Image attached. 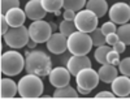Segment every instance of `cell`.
Instances as JSON below:
<instances>
[{
	"label": "cell",
	"mask_w": 130,
	"mask_h": 99,
	"mask_svg": "<svg viewBox=\"0 0 130 99\" xmlns=\"http://www.w3.org/2000/svg\"><path fill=\"white\" fill-rule=\"evenodd\" d=\"M111 85H112L111 86L112 91L116 94V96H120V98L130 96V77L129 76H125V74L117 76Z\"/></svg>",
	"instance_id": "obj_14"
},
{
	"label": "cell",
	"mask_w": 130,
	"mask_h": 99,
	"mask_svg": "<svg viewBox=\"0 0 130 99\" xmlns=\"http://www.w3.org/2000/svg\"><path fill=\"white\" fill-rule=\"evenodd\" d=\"M75 13H77V12H74V10H70V9H65V10H64V13H62L61 16L64 17V20L74 21V18H75Z\"/></svg>",
	"instance_id": "obj_33"
},
{
	"label": "cell",
	"mask_w": 130,
	"mask_h": 99,
	"mask_svg": "<svg viewBox=\"0 0 130 99\" xmlns=\"http://www.w3.org/2000/svg\"><path fill=\"white\" fill-rule=\"evenodd\" d=\"M86 8L92 10L99 18L105 16L107 12H108V9H109L108 8V4H107V0H87Z\"/></svg>",
	"instance_id": "obj_18"
},
{
	"label": "cell",
	"mask_w": 130,
	"mask_h": 99,
	"mask_svg": "<svg viewBox=\"0 0 130 99\" xmlns=\"http://www.w3.org/2000/svg\"><path fill=\"white\" fill-rule=\"evenodd\" d=\"M18 93V83H16L12 78L3 77L0 82V96L3 99L13 98Z\"/></svg>",
	"instance_id": "obj_16"
},
{
	"label": "cell",
	"mask_w": 130,
	"mask_h": 99,
	"mask_svg": "<svg viewBox=\"0 0 130 99\" xmlns=\"http://www.w3.org/2000/svg\"><path fill=\"white\" fill-rule=\"evenodd\" d=\"M92 67L91 60L87 55H72L67 61V68L72 73V76H77V73L85 68Z\"/></svg>",
	"instance_id": "obj_12"
},
{
	"label": "cell",
	"mask_w": 130,
	"mask_h": 99,
	"mask_svg": "<svg viewBox=\"0 0 130 99\" xmlns=\"http://www.w3.org/2000/svg\"><path fill=\"white\" fill-rule=\"evenodd\" d=\"M25 70L40 77H46L52 70L51 58L43 51H26L25 53Z\"/></svg>",
	"instance_id": "obj_1"
},
{
	"label": "cell",
	"mask_w": 130,
	"mask_h": 99,
	"mask_svg": "<svg viewBox=\"0 0 130 99\" xmlns=\"http://www.w3.org/2000/svg\"><path fill=\"white\" fill-rule=\"evenodd\" d=\"M78 95H79L78 90H75L69 83L64 87H57L52 96L53 98H78Z\"/></svg>",
	"instance_id": "obj_19"
},
{
	"label": "cell",
	"mask_w": 130,
	"mask_h": 99,
	"mask_svg": "<svg viewBox=\"0 0 130 99\" xmlns=\"http://www.w3.org/2000/svg\"><path fill=\"white\" fill-rule=\"evenodd\" d=\"M117 67H118V72H120L121 74H125V76L130 77V56L124 58L122 60H120Z\"/></svg>",
	"instance_id": "obj_27"
},
{
	"label": "cell",
	"mask_w": 130,
	"mask_h": 99,
	"mask_svg": "<svg viewBox=\"0 0 130 99\" xmlns=\"http://www.w3.org/2000/svg\"><path fill=\"white\" fill-rule=\"evenodd\" d=\"M77 90H78V93H79L81 95H87V94H90V93H91V91L85 90V89H82V87H78V86H77Z\"/></svg>",
	"instance_id": "obj_36"
},
{
	"label": "cell",
	"mask_w": 130,
	"mask_h": 99,
	"mask_svg": "<svg viewBox=\"0 0 130 99\" xmlns=\"http://www.w3.org/2000/svg\"><path fill=\"white\" fill-rule=\"evenodd\" d=\"M60 15H61L60 10H56V12H55V16H60Z\"/></svg>",
	"instance_id": "obj_38"
},
{
	"label": "cell",
	"mask_w": 130,
	"mask_h": 99,
	"mask_svg": "<svg viewBox=\"0 0 130 99\" xmlns=\"http://www.w3.org/2000/svg\"><path fill=\"white\" fill-rule=\"evenodd\" d=\"M118 40V35H117V33H111V34H108L107 35V45H109V46H113L115 43H117Z\"/></svg>",
	"instance_id": "obj_31"
},
{
	"label": "cell",
	"mask_w": 130,
	"mask_h": 99,
	"mask_svg": "<svg viewBox=\"0 0 130 99\" xmlns=\"http://www.w3.org/2000/svg\"><path fill=\"white\" fill-rule=\"evenodd\" d=\"M94 47L91 35L85 31H74L68 37V51L72 55H87Z\"/></svg>",
	"instance_id": "obj_4"
},
{
	"label": "cell",
	"mask_w": 130,
	"mask_h": 99,
	"mask_svg": "<svg viewBox=\"0 0 130 99\" xmlns=\"http://www.w3.org/2000/svg\"><path fill=\"white\" fill-rule=\"evenodd\" d=\"M25 13L27 16V18H30L31 21H37V20H43L46 17V15L48 13L47 10L43 7L40 0H29L25 4Z\"/></svg>",
	"instance_id": "obj_13"
},
{
	"label": "cell",
	"mask_w": 130,
	"mask_h": 99,
	"mask_svg": "<svg viewBox=\"0 0 130 99\" xmlns=\"http://www.w3.org/2000/svg\"><path fill=\"white\" fill-rule=\"evenodd\" d=\"M111 50H112V46H109V45H108V46L103 45V46L96 47V50H95V52H94L95 60L99 63L100 65H102V64H107V63H108L107 58H108V53H109Z\"/></svg>",
	"instance_id": "obj_20"
},
{
	"label": "cell",
	"mask_w": 130,
	"mask_h": 99,
	"mask_svg": "<svg viewBox=\"0 0 130 99\" xmlns=\"http://www.w3.org/2000/svg\"><path fill=\"white\" fill-rule=\"evenodd\" d=\"M2 15H5L12 8L20 7V0H2Z\"/></svg>",
	"instance_id": "obj_26"
},
{
	"label": "cell",
	"mask_w": 130,
	"mask_h": 99,
	"mask_svg": "<svg viewBox=\"0 0 130 99\" xmlns=\"http://www.w3.org/2000/svg\"><path fill=\"white\" fill-rule=\"evenodd\" d=\"M90 35H91V40H92L94 47H99V46H103L107 43V35L99 27H96L94 31H91Z\"/></svg>",
	"instance_id": "obj_21"
},
{
	"label": "cell",
	"mask_w": 130,
	"mask_h": 99,
	"mask_svg": "<svg viewBox=\"0 0 130 99\" xmlns=\"http://www.w3.org/2000/svg\"><path fill=\"white\" fill-rule=\"evenodd\" d=\"M129 5H130V3H129Z\"/></svg>",
	"instance_id": "obj_40"
},
{
	"label": "cell",
	"mask_w": 130,
	"mask_h": 99,
	"mask_svg": "<svg viewBox=\"0 0 130 99\" xmlns=\"http://www.w3.org/2000/svg\"><path fill=\"white\" fill-rule=\"evenodd\" d=\"M112 48H113L115 51H117L118 53H122V52H125V50H126V45H125L122 40H118L117 43H115V45L112 46Z\"/></svg>",
	"instance_id": "obj_32"
},
{
	"label": "cell",
	"mask_w": 130,
	"mask_h": 99,
	"mask_svg": "<svg viewBox=\"0 0 130 99\" xmlns=\"http://www.w3.org/2000/svg\"><path fill=\"white\" fill-rule=\"evenodd\" d=\"M40 98H44V99H47V98H51L50 95H40Z\"/></svg>",
	"instance_id": "obj_39"
},
{
	"label": "cell",
	"mask_w": 130,
	"mask_h": 99,
	"mask_svg": "<svg viewBox=\"0 0 130 99\" xmlns=\"http://www.w3.org/2000/svg\"><path fill=\"white\" fill-rule=\"evenodd\" d=\"M0 68H2V73L8 77L17 76L25 69V58L18 51L12 48L2 55Z\"/></svg>",
	"instance_id": "obj_2"
},
{
	"label": "cell",
	"mask_w": 130,
	"mask_h": 99,
	"mask_svg": "<svg viewBox=\"0 0 130 99\" xmlns=\"http://www.w3.org/2000/svg\"><path fill=\"white\" fill-rule=\"evenodd\" d=\"M100 78H99V73L95 69H92V67L85 68L82 70H79L75 76V82H77L78 87H82L85 90L92 91L95 87L99 83Z\"/></svg>",
	"instance_id": "obj_8"
},
{
	"label": "cell",
	"mask_w": 130,
	"mask_h": 99,
	"mask_svg": "<svg viewBox=\"0 0 130 99\" xmlns=\"http://www.w3.org/2000/svg\"><path fill=\"white\" fill-rule=\"evenodd\" d=\"M107 60H108V63L109 64H112V65H118V63H120V53H118L117 51H115L113 48L109 51V53H108V58H107Z\"/></svg>",
	"instance_id": "obj_29"
},
{
	"label": "cell",
	"mask_w": 130,
	"mask_h": 99,
	"mask_svg": "<svg viewBox=\"0 0 130 99\" xmlns=\"http://www.w3.org/2000/svg\"><path fill=\"white\" fill-rule=\"evenodd\" d=\"M117 35H118V39L122 40L125 45H130V24L126 22V24H122L117 27L116 30Z\"/></svg>",
	"instance_id": "obj_23"
},
{
	"label": "cell",
	"mask_w": 130,
	"mask_h": 99,
	"mask_svg": "<svg viewBox=\"0 0 130 99\" xmlns=\"http://www.w3.org/2000/svg\"><path fill=\"white\" fill-rule=\"evenodd\" d=\"M108 16H109L111 21H113L117 25L126 24L130 20V5L124 2L115 3L108 9Z\"/></svg>",
	"instance_id": "obj_9"
},
{
	"label": "cell",
	"mask_w": 130,
	"mask_h": 99,
	"mask_svg": "<svg viewBox=\"0 0 130 99\" xmlns=\"http://www.w3.org/2000/svg\"><path fill=\"white\" fill-rule=\"evenodd\" d=\"M117 24H115L113 21H108V22H104L103 25H102V31L104 33L105 35H108V34H111V33H115L116 30H117V26H116Z\"/></svg>",
	"instance_id": "obj_28"
},
{
	"label": "cell",
	"mask_w": 130,
	"mask_h": 99,
	"mask_svg": "<svg viewBox=\"0 0 130 99\" xmlns=\"http://www.w3.org/2000/svg\"><path fill=\"white\" fill-rule=\"evenodd\" d=\"M38 45V43L35 42V40H32V39H30L29 40V43H27V47L30 48V50H32V48H35V46Z\"/></svg>",
	"instance_id": "obj_35"
},
{
	"label": "cell",
	"mask_w": 130,
	"mask_h": 99,
	"mask_svg": "<svg viewBox=\"0 0 130 99\" xmlns=\"http://www.w3.org/2000/svg\"><path fill=\"white\" fill-rule=\"evenodd\" d=\"M3 38H4V42L10 48L20 50L27 46V43L30 40L29 29L25 25L17 26V27H9V30L3 35Z\"/></svg>",
	"instance_id": "obj_5"
},
{
	"label": "cell",
	"mask_w": 130,
	"mask_h": 99,
	"mask_svg": "<svg viewBox=\"0 0 130 99\" xmlns=\"http://www.w3.org/2000/svg\"><path fill=\"white\" fill-rule=\"evenodd\" d=\"M8 24L10 27H17V26H22L25 24V20L27 18L25 10H22L20 7L17 8H12L10 10H8V12L4 15Z\"/></svg>",
	"instance_id": "obj_15"
},
{
	"label": "cell",
	"mask_w": 130,
	"mask_h": 99,
	"mask_svg": "<svg viewBox=\"0 0 130 99\" xmlns=\"http://www.w3.org/2000/svg\"><path fill=\"white\" fill-rule=\"evenodd\" d=\"M98 73H99L100 81H103L104 83H112V81L118 76V69L116 68V65L107 63V64H102Z\"/></svg>",
	"instance_id": "obj_17"
},
{
	"label": "cell",
	"mask_w": 130,
	"mask_h": 99,
	"mask_svg": "<svg viewBox=\"0 0 130 99\" xmlns=\"http://www.w3.org/2000/svg\"><path fill=\"white\" fill-rule=\"evenodd\" d=\"M59 30L61 34H64L65 37L72 35L74 31H77V26H75L74 21H69V20H64L59 24Z\"/></svg>",
	"instance_id": "obj_24"
},
{
	"label": "cell",
	"mask_w": 130,
	"mask_h": 99,
	"mask_svg": "<svg viewBox=\"0 0 130 99\" xmlns=\"http://www.w3.org/2000/svg\"><path fill=\"white\" fill-rule=\"evenodd\" d=\"M44 85L40 76L27 73L18 81V94L21 98H39L43 94Z\"/></svg>",
	"instance_id": "obj_3"
},
{
	"label": "cell",
	"mask_w": 130,
	"mask_h": 99,
	"mask_svg": "<svg viewBox=\"0 0 130 99\" xmlns=\"http://www.w3.org/2000/svg\"><path fill=\"white\" fill-rule=\"evenodd\" d=\"M46 47L51 53L61 55L68 50V37H65L61 33H52L50 39L46 42Z\"/></svg>",
	"instance_id": "obj_11"
},
{
	"label": "cell",
	"mask_w": 130,
	"mask_h": 99,
	"mask_svg": "<svg viewBox=\"0 0 130 99\" xmlns=\"http://www.w3.org/2000/svg\"><path fill=\"white\" fill-rule=\"evenodd\" d=\"M70 76L72 73L67 67H56L52 68L51 73L48 74V80L50 83L57 89V87H64L70 83Z\"/></svg>",
	"instance_id": "obj_10"
},
{
	"label": "cell",
	"mask_w": 130,
	"mask_h": 99,
	"mask_svg": "<svg viewBox=\"0 0 130 99\" xmlns=\"http://www.w3.org/2000/svg\"><path fill=\"white\" fill-rule=\"evenodd\" d=\"M98 22H99V17L87 8L75 13L74 24L77 26V30L79 31H85L90 34L91 31H94L98 27Z\"/></svg>",
	"instance_id": "obj_6"
},
{
	"label": "cell",
	"mask_w": 130,
	"mask_h": 99,
	"mask_svg": "<svg viewBox=\"0 0 130 99\" xmlns=\"http://www.w3.org/2000/svg\"><path fill=\"white\" fill-rule=\"evenodd\" d=\"M87 0H64V9H70L74 12H79L86 7Z\"/></svg>",
	"instance_id": "obj_25"
},
{
	"label": "cell",
	"mask_w": 130,
	"mask_h": 99,
	"mask_svg": "<svg viewBox=\"0 0 130 99\" xmlns=\"http://www.w3.org/2000/svg\"><path fill=\"white\" fill-rule=\"evenodd\" d=\"M9 24H8V21L5 18L4 15H0V31H2V35H4L5 33L9 30Z\"/></svg>",
	"instance_id": "obj_30"
},
{
	"label": "cell",
	"mask_w": 130,
	"mask_h": 99,
	"mask_svg": "<svg viewBox=\"0 0 130 99\" xmlns=\"http://www.w3.org/2000/svg\"><path fill=\"white\" fill-rule=\"evenodd\" d=\"M40 2L48 13H55L56 10L64 8V0H40Z\"/></svg>",
	"instance_id": "obj_22"
},
{
	"label": "cell",
	"mask_w": 130,
	"mask_h": 99,
	"mask_svg": "<svg viewBox=\"0 0 130 99\" xmlns=\"http://www.w3.org/2000/svg\"><path fill=\"white\" fill-rule=\"evenodd\" d=\"M95 98H116V94L113 91H100L95 95Z\"/></svg>",
	"instance_id": "obj_34"
},
{
	"label": "cell",
	"mask_w": 130,
	"mask_h": 99,
	"mask_svg": "<svg viewBox=\"0 0 130 99\" xmlns=\"http://www.w3.org/2000/svg\"><path fill=\"white\" fill-rule=\"evenodd\" d=\"M52 26L50 22L44 20H37L32 21L29 25V34L30 39L35 40L37 43H46L50 37L52 35Z\"/></svg>",
	"instance_id": "obj_7"
},
{
	"label": "cell",
	"mask_w": 130,
	"mask_h": 99,
	"mask_svg": "<svg viewBox=\"0 0 130 99\" xmlns=\"http://www.w3.org/2000/svg\"><path fill=\"white\" fill-rule=\"evenodd\" d=\"M50 24H51V26H52V29H53V30H55V29L57 27V26H56L55 24H53V22H50Z\"/></svg>",
	"instance_id": "obj_37"
}]
</instances>
